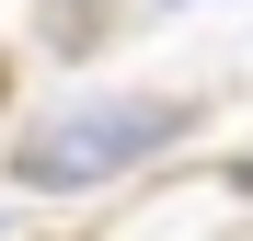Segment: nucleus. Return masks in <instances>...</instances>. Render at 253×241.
Returning <instances> with one entry per match:
<instances>
[{
    "mask_svg": "<svg viewBox=\"0 0 253 241\" xmlns=\"http://www.w3.org/2000/svg\"><path fill=\"white\" fill-rule=\"evenodd\" d=\"M184 127H196L184 92H81L58 115H35L0 172H12L23 195H92V184H126L138 161H161Z\"/></svg>",
    "mask_w": 253,
    "mask_h": 241,
    "instance_id": "f257e3e1",
    "label": "nucleus"
}]
</instances>
